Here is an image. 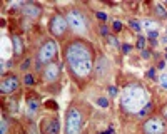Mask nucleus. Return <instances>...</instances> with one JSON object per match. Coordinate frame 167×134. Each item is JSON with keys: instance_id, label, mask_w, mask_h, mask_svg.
<instances>
[{"instance_id": "1", "label": "nucleus", "mask_w": 167, "mask_h": 134, "mask_svg": "<svg viewBox=\"0 0 167 134\" xmlns=\"http://www.w3.org/2000/svg\"><path fill=\"white\" fill-rule=\"evenodd\" d=\"M67 62H69L72 72L79 77H87L94 67L89 49L82 42H74L67 47Z\"/></svg>"}, {"instance_id": "2", "label": "nucleus", "mask_w": 167, "mask_h": 134, "mask_svg": "<svg viewBox=\"0 0 167 134\" xmlns=\"http://www.w3.org/2000/svg\"><path fill=\"white\" fill-rule=\"evenodd\" d=\"M122 104L125 111L139 114L149 104V92L141 86H130L122 94Z\"/></svg>"}, {"instance_id": "3", "label": "nucleus", "mask_w": 167, "mask_h": 134, "mask_svg": "<svg viewBox=\"0 0 167 134\" xmlns=\"http://www.w3.org/2000/svg\"><path fill=\"white\" fill-rule=\"evenodd\" d=\"M82 127V114L79 109H70L67 114V122H65V132L67 134H80Z\"/></svg>"}, {"instance_id": "4", "label": "nucleus", "mask_w": 167, "mask_h": 134, "mask_svg": "<svg viewBox=\"0 0 167 134\" xmlns=\"http://www.w3.org/2000/svg\"><path fill=\"white\" fill-rule=\"evenodd\" d=\"M67 24H69L75 32L82 34L85 32V19L82 17V13L77 10H70L67 13Z\"/></svg>"}, {"instance_id": "5", "label": "nucleus", "mask_w": 167, "mask_h": 134, "mask_svg": "<svg viewBox=\"0 0 167 134\" xmlns=\"http://www.w3.org/2000/svg\"><path fill=\"white\" fill-rule=\"evenodd\" d=\"M55 55H57V45H55L53 40H47L39 50V60L40 62H49V64H50V60Z\"/></svg>"}, {"instance_id": "6", "label": "nucleus", "mask_w": 167, "mask_h": 134, "mask_svg": "<svg viewBox=\"0 0 167 134\" xmlns=\"http://www.w3.org/2000/svg\"><path fill=\"white\" fill-rule=\"evenodd\" d=\"M144 131H146V134H162L164 132V122L157 117H151L144 124Z\"/></svg>"}, {"instance_id": "7", "label": "nucleus", "mask_w": 167, "mask_h": 134, "mask_svg": "<svg viewBox=\"0 0 167 134\" xmlns=\"http://www.w3.org/2000/svg\"><path fill=\"white\" fill-rule=\"evenodd\" d=\"M67 29V19H64L62 15H55L50 20V32L53 35H62Z\"/></svg>"}, {"instance_id": "8", "label": "nucleus", "mask_w": 167, "mask_h": 134, "mask_svg": "<svg viewBox=\"0 0 167 134\" xmlns=\"http://www.w3.org/2000/svg\"><path fill=\"white\" fill-rule=\"evenodd\" d=\"M17 87H19V79L13 77V75L5 77V79L2 80V86H0V89H2L3 94H12Z\"/></svg>"}, {"instance_id": "9", "label": "nucleus", "mask_w": 167, "mask_h": 134, "mask_svg": "<svg viewBox=\"0 0 167 134\" xmlns=\"http://www.w3.org/2000/svg\"><path fill=\"white\" fill-rule=\"evenodd\" d=\"M60 132V124L57 119H47L44 124V134H58Z\"/></svg>"}, {"instance_id": "10", "label": "nucleus", "mask_w": 167, "mask_h": 134, "mask_svg": "<svg viewBox=\"0 0 167 134\" xmlns=\"http://www.w3.org/2000/svg\"><path fill=\"white\" fill-rule=\"evenodd\" d=\"M44 77L45 80H55L58 77V65L55 64H49L47 67H45V70H44Z\"/></svg>"}, {"instance_id": "11", "label": "nucleus", "mask_w": 167, "mask_h": 134, "mask_svg": "<svg viewBox=\"0 0 167 134\" xmlns=\"http://www.w3.org/2000/svg\"><path fill=\"white\" fill-rule=\"evenodd\" d=\"M24 13L29 17H34V19H37V17L40 15V8L37 5H34V3H27V5H24Z\"/></svg>"}, {"instance_id": "12", "label": "nucleus", "mask_w": 167, "mask_h": 134, "mask_svg": "<svg viewBox=\"0 0 167 134\" xmlns=\"http://www.w3.org/2000/svg\"><path fill=\"white\" fill-rule=\"evenodd\" d=\"M141 25H142L146 30H149V32H157V29H159V24H157L155 20H147V19H146Z\"/></svg>"}, {"instance_id": "13", "label": "nucleus", "mask_w": 167, "mask_h": 134, "mask_svg": "<svg viewBox=\"0 0 167 134\" xmlns=\"http://www.w3.org/2000/svg\"><path fill=\"white\" fill-rule=\"evenodd\" d=\"M22 50H24V47H22V39L19 35H15V37H13V52H15V55H20Z\"/></svg>"}, {"instance_id": "14", "label": "nucleus", "mask_w": 167, "mask_h": 134, "mask_svg": "<svg viewBox=\"0 0 167 134\" xmlns=\"http://www.w3.org/2000/svg\"><path fill=\"white\" fill-rule=\"evenodd\" d=\"M37 111H39V101L30 99V101H29V112L34 114V112H37Z\"/></svg>"}, {"instance_id": "15", "label": "nucleus", "mask_w": 167, "mask_h": 134, "mask_svg": "<svg viewBox=\"0 0 167 134\" xmlns=\"http://www.w3.org/2000/svg\"><path fill=\"white\" fill-rule=\"evenodd\" d=\"M104 72H105V60L100 57V59H99V65H97V74L102 75Z\"/></svg>"}, {"instance_id": "16", "label": "nucleus", "mask_w": 167, "mask_h": 134, "mask_svg": "<svg viewBox=\"0 0 167 134\" xmlns=\"http://www.w3.org/2000/svg\"><path fill=\"white\" fill-rule=\"evenodd\" d=\"M159 84H160V87L167 89V74H162L159 77Z\"/></svg>"}, {"instance_id": "17", "label": "nucleus", "mask_w": 167, "mask_h": 134, "mask_svg": "<svg viewBox=\"0 0 167 134\" xmlns=\"http://www.w3.org/2000/svg\"><path fill=\"white\" fill-rule=\"evenodd\" d=\"M155 12L159 13V17H162V19H164V17H167V12L164 10V7H162V5H157V7H155Z\"/></svg>"}, {"instance_id": "18", "label": "nucleus", "mask_w": 167, "mask_h": 134, "mask_svg": "<svg viewBox=\"0 0 167 134\" xmlns=\"http://www.w3.org/2000/svg\"><path fill=\"white\" fill-rule=\"evenodd\" d=\"M97 104L100 106V107H107V106H109V101H107L105 97H99V99H97Z\"/></svg>"}, {"instance_id": "19", "label": "nucleus", "mask_w": 167, "mask_h": 134, "mask_svg": "<svg viewBox=\"0 0 167 134\" xmlns=\"http://www.w3.org/2000/svg\"><path fill=\"white\" fill-rule=\"evenodd\" d=\"M130 27H132V29L135 30V32H141V24H139V22H135V20H130Z\"/></svg>"}, {"instance_id": "20", "label": "nucleus", "mask_w": 167, "mask_h": 134, "mask_svg": "<svg viewBox=\"0 0 167 134\" xmlns=\"http://www.w3.org/2000/svg\"><path fill=\"white\" fill-rule=\"evenodd\" d=\"M7 131H8V124H7V119L5 117H2V134H7Z\"/></svg>"}, {"instance_id": "21", "label": "nucleus", "mask_w": 167, "mask_h": 134, "mask_svg": "<svg viewBox=\"0 0 167 134\" xmlns=\"http://www.w3.org/2000/svg\"><path fill=\"white\" fill-rule=\"evenodd\" d=\"M144 45H146V39H144V37H139V40H137V47L142 50Z\"/></svg>"}, {"instance_id": "22", "label": "nucleus", "mask_w": 167, "mask_h": 134, "mask_svg": "<svg viewBox=\"0 0 167 134\" xmlns=\"http://www.w3.org/2000/svg\"><path fill=\"white\" fill-rule=\"evenodd\" d=\"M149 111H151V102H149V104H147L146 107H144V109L141 111V112H139V116H146V114L149 112Z\"/></svg>"}, {"instance_id": "23", "label": "nucleus", "mask_w": 167, "mask_h": 134, "mask_svg": "<svg viewBox=\"0 0 167 134\" xmlns=\"http://www.w3.org/2000/svg\"><path fill=\"white\" fill-rule=\"evenodd\" d=\"M25 84H27V86H32V84H34V77H32V75H25Z\"/></svg>"}, {"instance_id": "24", "label": "nucleus", "mask_w": 167, "mask_h": 134, "mask_svg": "<svg viewBox=\"0 0 167 134\" xmlns=\"http://www.w3.org/2000/svg\"><path fill=\"white\" fill-rule=\"evenodd\" d=\"M97 19L105 22V20H107V13H104V12H97Z\"/></svg>"}, {"instance_id": "25", "label": "nucleus", "mask_w": 167, "mask_h": 134, "mask_svg": "<svg viewBox=\"0 0 167 134\" xmlns=\"http://www.w3.org/2000/svg\"><path fill=\"white\" fill-rule=\"evenodd\" d=\"M109 92H110V96H112V97H115L117 94H119V91H117V87H114V86L109 87Z\"/></svg>"}, {"instance_id": "26", "label": "nucleus", "mask_w": 167, "mask_h": 134, "mask_svg": "<svg viewBox=\"0 0 167 134\" xmlns=\"http://www.w3.org/2000/svg\"><path fill=\"white\" fill-rule=\"evenodd\" d=\"M112 27H114V30H117V32H119V30H122V24H120V22H114V25H112Z\"/></svg>"}, {"instance_id": "27", "label": "nucleus", "mask_w": 167, "mask_h": 134, "mask_svg": "<svg viewBox=\"0 0 167 134\" xmlns=\"http://www.w3.org/2000/svg\"><path fill=\"white\" fill-rule=\"evenodd\" d=\"M100 34H102V35H107V34H109V29H107L105 25H102V27H100Z\"/></svg>"}, {"instance_id": "28", "label": "nucleus", "mask_w": 167, "mask_h": 134, "mask_svg": "<svg viewBox=\"0 0 167 134\" xmlns=\"http://www.w3.org/2000/svg\"><path fill=\"white\" fill-rule=\"evenodd\" d=\"M109 40H110V45H114V47H119V42L114 39V37H109Z\"/></svg>"}, {"instance_id": "29", "label": "nucleus", "mask_w": 167, "mask_h": 134, "mask_svg": "<svg viewBox=\"0 0 167 134\" xmlns=\"http://www.w3.org/2000/svg\"><path fill=\"white\" fill-rule=\"evenodd\" d=\"M142 57H144V59H149V57H151V52H149V50H142Z\"/></svg>"}, {"instance_id": "30", "label": "nucleus", "mask_w": 167, "mask_h": 134, "mask_svg": "<svg viewBox=\"0 0 167 134\" xmlns=\"http://www.w3.org/2000/svg\"><path fill=\"white\" fill-rule=\"evenodd\" d=\"M149 37H151L152 40H154V39L157 37V32H149Z\"/></svg>"}, {"instance_id": "31", "label": "nucleus", "mask_w": 167, "mask_h": 134, "mask_svg": "<svg viewBox=\"0 0 167 134\" xmlns=\"http://www.w3.org/2000/svg\"><path fill=\"white\" fill-rule=\"evenodd\" d=\"M122 50H124V52H125V54H127V52H129V50H130V45H127V44H125V45H124V47H122Z\"/></svg>"}, {"instance_id": "32", "label": "nucleus", "mask_w": 167, "mask_h": 134, "mask_svg": "<svg viewBox=\"0 0 167 134\" xmlns=\"http://www.w3.org/2000/svg\"><path fill=\"white\" fill-rule=\"evenodd\" d=\"M162 114H164V117H167V106L164 107V109H162Z\"/></svg>"}, {"instance_id": "33", "label": "nucleus", "mask_w": 167, "mask_h": 134, "mask_svg": "<svg viewBox=\"0 0 167 134\" xmlns=\"http://www.w3.org/2000/svg\"><path fill=\"white\" fill-rule=\"evenodd\" d=\"M100 134H112V129H109L107 132H100Z\"/></svg>"}]
</instances>
